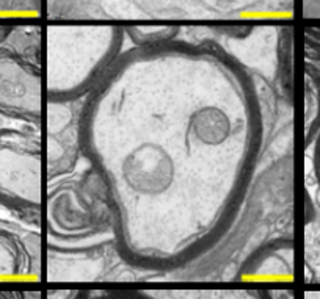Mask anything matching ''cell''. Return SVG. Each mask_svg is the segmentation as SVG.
<instances>
[{"mask_svg":"<svg viewBox=\"0 0 320 299\" xmlns=\"http://www.w3.org/2000/svg\"><path fill=\"white\" fill-rule=\"evenodd\" d=\"M295 274L293 232H279L264 240L240 260L231 280L292 279Z\"/></svg>","mask_w":320,"mask_h":299,"instance_id":"obj_8","label":"cell"},{"mask_svg":"<svg viewBox=\"0 0 320 299\" xmlns=\"http://www.w3.org/2000/svg\"><path fill=\"white\" fill-rule=\"evenodd\" d=\"M41 232L47 243L57 246L115 237L109 194L91 166L44 184Z\"/></svg>","mask_w":320,"mask_h":299,"instance_id":"obj_3","label":"cell"},{"mask_svg":"<svg viewBox=\"0 0 320 299\" xmlns=\"http://www.w3.org/2000/svg\"><path fill=\"white\" fill-rule=\"evenodd\" d=\"M306 58L320 66V29L306 32Z\"/></svg>","mask_w":320,"mask_h":299,"instance_id":"obj_13","label":"cell"},{"mask_svg":"<svg viewBox=\"0 0 320 299\" xmlns=\"http://www.w3.org/2000/svg\"><path fill=\"white\" fill-rule=\"evenodd\" d=\"M43 272L41 230L0 219V279L36 277Z\"/></svg>","mask_w":320,"mask_h":299,"instance_id":"obj_7","label":"cell"},{"mask_svg":"<svg viewBox=\"0 0 320 299\" xmlns=\"http://www.w3.org/2000/svg\"><path fill=\"white\" fill-rule=\"evenodd\" d=\"M292 107L212 44L120 55L82 105L83 160L104 184L124 266L206 279Z\"/></svg>","mask_w":320,"mask_h":299,"instance_id":"obj_1","label":"cell"},{"mask_svg":"<svg viewBox=\"0 0 320 299\" xmlns=\"http://www.w3.org/2000/svg\"><path fill=\"white\" fill-rule=\"evenodd\" d=\"M41 299H91V291L80 288H58L41 293Z\"/></svg>","mask_w":320,"mask_h":299,"instance_id":"obj_12","label":"cell"},{"mask_svg":"<svg viewBox=\"0 0 320 299\" xmlns=\"http://www.w3.org/2000/svg\"><path fill=\"white\" fill-rule=\"evenodd\" d=\"M93 299V297H91ZM94 299H137L129 290L126 291H110V293H104V294H99Z\"/></svg>","mask_w":320,"mask_h":299,"instance_id":"obj_14","label":"cell"},{"mask_svg":"<svg viewBox=\"0 0 320 299\" xmlns=\"http://www.w3.org/2000/svg\"><path fill=\"white\" fill-rule=\"evenodd\" d=\"M43 57L44 102H83L120 55L124 30L52 29Z\"/></svg>","mask_w":320,"mask_h":299,"instance_id":"obj_2","label":"cell"},{"mask_svg":"<svg viewBox=\"0 0 320 299\" xmlns=\"http://www.w3.org/2000/svg\"><path fill=\"white\" fill-rule=\"evenodd\" d=\"M303 299H320V291H304Z\"/></svg>","mask_w":320,"mask_h":299,"instance_id":"obj_16","label":"cell"},{"mask_svg":"<svg viewBox=\"0 0 320 299\" xmlns=\"http://www.w3.org/2000/svg\"><path fill=\"white\" fill-rule=\"evenodd\" d=\"M44 113L43 63L0 47V116L40 128Z\"/></svg>","mask_w":320,"mask_h":299,"instance_id":"obj_5","label":"cell"},{"mask_svg":"<svg viewBox=\"0 0 320 299\" xmlns=\"http://www.w3.org/2000/svg\"><path fill=\"white\" fill-rule=\"evenodd\" d=\"M43 190L40 128L0 127V207L41 230Z\"/></svg>","mask_w":320,"mask_h":299,"instance_id":"obj_4","label":"cell"},{"mask_svg":"<svg viewBox=\"0 0 320 299\" xmlns=\"http://www.w3.org/2000/svg\"><path fill=\"white\" fill-rule=\"evenodd\" d=\"M311 154V180H312V196L308 204L312 209V216L320 223V130L312 141V144L306 149Z\"/></svg>","mask_w":320,"mask_h":299,"instance_id":"obj_11","label":"cell"},{"mask_svg":"<svg viewBox=\"0 0 320 299\" xmlns=\"http://www.w3.org/2000/svg\"><path fill=\"white\" fill-rule=\"evenodd\" d=\"M137 299H275L273 291L254 288H148L129 290Z\"/></svg>","mask_w":320,"mask_h":299,"instance_id":"obj_9","label":"cell"},{"mask_svg":"<svg viewBox=\"0 0 320 299\" xmlns=\"http://www.w3.org/2000/svg\"><path fill=\"white\" fill-rule=\"evenodd\" d=\"M304 122H303V138L304 151L315 139L320 130V68L317 64L306 60L304 72Z\"/></svg>","mask_w":320,"mask_h":299,"instance_id":"obj_10","label":"cell"},{"mask_svg":"<svg viewBox=\"0 0 320 299\" xmlns=\"http://www.w3.org/2000/svg\"><path fill=\"white\" fill-rule=\"evenodd\" d=\"M0 299H41V293H0Z\"/></svg>","mask_w":320,"mask_h":299,"instance_id":"obj_15","label":"cell"},{"mask_svg":"<svg viewBox=\"0 0 320 299\" xmlns=\"http://www.w3.org/2000/svg\"><path fill=\"white\" fill-rule=\"evenodd\" d=\"M82 105L46 103L40 133L43 141L44 184L79 170L82 151Z\"/></svg>","mask_w":320,"mask_h":299,"instance_id":"obj_6","label":"cell"}]
</instances>
